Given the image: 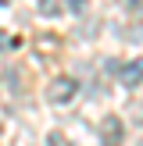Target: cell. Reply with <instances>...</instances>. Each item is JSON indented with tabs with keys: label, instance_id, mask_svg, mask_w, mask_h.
I'll use <instances>...</instances> for the list:
<instances>
[{
	"label": "cell",
	"instance_id": "cell-1",
	"mask_svg": "<svg viewBox=\"0 0 143 146\" xmlns=\"http://www.w3.org/2000/svg\"><path fill=\"white\" fill-rule=\"evenodd\" d=\"M75 93H79V82L72 75H57L54 82L47 86V100H50V104H72Z\"/></svg>",
	"mask_w": 143,
	"mask_h": 146
},
{
	"label": "cell",
	"instance_id": "cell-2",
	"mask_svg": "<svg viewBox=\"0 0 143 146\" xmlns=\"http://www.w3.org/2000/svg\"><path fill=\"white\" fill-rule=\"evenodd\" d=\"M122 135H125V125L118 114L100 118V146H122Z\"/></svg>",
	"mask_w": 143,
	"mask_h": 146
},
{
	"label": "cell",
	"instance_id": "cell-3",
	"mask_svg": "<svg viewBox=\"0 0 143 146\" xmlns=\"http://www.w3.org/2000/svg\"><path fill=\"white\" fill-rule=\"evenodd\" d=\"M118 82L125 86V89H136V86L143 82V61H129L118 68Z\"/></svg>",
	"mask_w": 143,
	"mask_h": 146
},
{
	"label": "cell",
	"instance_id": "cell-4",
	"mask_svg": "<svg viewBox=\"0 0 143 146\" xmlns=\"http://www.w3.org/2000/svg\"><path fill=\"white\" fill-rule=\"evenodd\" d=\"M36 11H39L43 18H57V14L68 11V0H39V4H36Z\"/></svg>",
	"mask_w": 143,
	"mask_h": 146
},
{
	"label": "cell",
	"instance_id": "cell-5",
	"mask_svg": "<svg viewBox=\"0 0 143 146\" xmlns=\"http://www.w3.org/2000/svg\"><path fill=\"white\" fill-rule=\"evenodd\" d=\"M47 146H68V139H64L61 132H50L47 135Z\"/></svg>",
	"mask_w": 143,
	"mask_h": 146
},
{
	"label": "cell",
	"instance_id": "cell-6",
	"mask_svg": "<svg viewBox=\"0 0 143 146\" xmlns=\"http://www.w3.org/2000/svg\"><path fill=\"white\" fill-rule=\"evenodd\" d=\"M11 46H18V36H7V32H0V50H11Z\"/></svg>",
	"mask_w": 143,
	"mask_h": 146
},
{
	"label": "cell",
	"instance_id": "cell-7",
	"mask_svg": "<svg viewBox=\"0 0 143 146\" xmlns=\"http://www.w3.org/2000/svg\"><path fill=\"white\" fill-rule=\"evenodd\" d=\"M86 4H90V0H68V7H72L75 14H82V11H86Z\"/></svg>",
	"mask_w": 143,
	"mask_h": 146
},
{
	"label": "cell",
	"instance_id": "cell-8",
	"mask_svg": "<svg viewBox=\"0 0 143 146\" xmlns=\"http://www.w3.org/2000/svg\"><path fill=\"white\" fill-rule=\"evenodd\" d=\"M125 7H129V14H136L140 11V0H125Z\"/></svg>",
	"mask_w": 143,
	"mask_h": 146
},
{
	"label": "cell",
	"instance_id": "cell-9",
	"mask_svg": "<svg viewBox=\"0 0 143 146\" xmlns=\"http://www.w3.org/2000/svg\"><path fill=\"white\" fill-rule=\"evenodd\" d=\"M0 4H11V0H0Z\"/></svg>",
	"mask_w": 143,
	"mask_h": 146
}]
</instances>
